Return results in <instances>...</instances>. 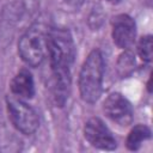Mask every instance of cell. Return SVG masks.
Instances as JSON below:
<instances>
[{
    "label": "cell",
    "mask_w": 153,
    "mask_h": 153,
    "mask_svg": "<svg viewBox=\"0 0 153 153\" xmlns=\"http://www.w3.org/2000/svg\"><path fill=\"white\" fill-rule=\"evenodd\" d=\"M47 53L54 79V96L62 106L68 98L71 88V67L74 61L75 49L72 35L66 29H51L47 35Z\"/></svg>",
    "instance_id": "cell-1"
},
{
    "label": "cell",
    "mask_w": 153,
    "mask_h": 153,
    "mask_svg": "<svg viewBox=\"0 0 153 153\" xmlns=\"http://www.w3.org/2000/svg\"><path fill=\"white\" fill-rule=\"evenodd\" d=\"M103 73V55L98 49H94L86 57L79 73V91L84 102L92 104L98 100L102 93Z\"/></svg>",
    "instance_id": "cell-2"
},
{
    "label": "cell",
    "mask_w": 153,
    "mask_h": 153,
    "mask_svg": "<svg viewBox=\"0 0 153 153\" xmlns=\"http://www.w3.org/2000/svg\"><path fill=\"white\" fill-rule=\"evenodd\" d=\"M47 35L48 32L41 24H33L22 36L18 51L26 65L36 67L42 63L47 54Z\"/></svg>",
    "instance_id": "cell-3"
},
{
    "label": "cell",
    "mask_w": 153,
    "mask_h": 153,
    "mask_svg": "<svg viewBox=\"0 0 153 153\" xmlns=\"http://www.w3.org/2000/svg\"><path fill=\"white\" fill-rule=\"evenodd\" d=\"M6 104L10 120L17 130L25 135H30L36 131L39 121L36 111L30 105L24 103L20 98L10 96L6 98Z\"/></svg>",
    "instance_id": "cell-4"
},
{
    "label": "cell",
    "mask_w": 153,
    "mask_h": 153,
    "mask_svg": "<svg viewBox=\"0 0 153 153\" xmlns=\"http://www.w3.org/2000/svg\"><path fill=\"white\" fill-rule=\"evenodd\" d=\"M84 135L85 139L96 148L112 151L117 147V141L114 137L112 133L98 117H92L86 122Z\"/></svg>",
    "instance_id": "cell-5"
},
{
    "label": "cell",
    "mask_w": 153,
    "mask_h": 153,
    "mask_svg": "<svg viewBox=\"0 0 153 153\" xmlns=\"http://www.w3.org/2000/svg\"><path fill=\"white\" fill-rule=\"evenodd\" d=\"M105 115L115 123L126 127L133 121V108L128 99H126L121 93H111L108 96L103 104Z\"/></svg>",
    "instance_id": "cell-6"
},
{
    "label": "cell",
    "mask_w": 153,
    "mask_h": 153,
    "mask_svg": "<svg viewBox=\"0 0 153 153\" xmlns=\"http://www.w3.org/2000/svg\"><path fill=\"white\" fill-rule=\"evenodd\" d=\"M112 39L115 44L122 49L133 45L136 36V25L128 14H118L112 18Z\"/></svg>",
    "instance_id": "cell-7"
},
{
    "label": "cell",
    "mask_w": 153,
    "mask_h": 153,
    "mask_svg": "<svg viewBox=\"0 0 153 153\" xmlns=\"http://www.w3.org/2000/svg\"><path fill=\"white\" fill-rule=\"evenodd\" d=\"M11 92L20 99H30L35 94V84L31 73L26 69L19 71L10 84Z\"/></svg>",
    "instance_id": "cell-8"
},
{
    "label": "cell",
    "mask_w": 153,
    "mask_h": 153,
    "mask_svg": "<svg viewBox=\"0 0 153 153\" xmlns=\"http://www.w3.org/2000/svg\"><path fill=\"white\" fill-rule=\"evenodd\" d=\"M151 137V130L147 126L137 124L135 126L127 137V147L130 151H136L140 148L142 142Z\"/></svg>",
    "instance_id": "cell-9"
},
{
    "label": "cell",
    "mask_w": 153,
    "mask_h": 153,
    "mask_svg": "<svg viewBox=\"0 0 153 153\" xmlns=\"http://www.w3.org/2000/svg\"><path fill=\"white\" fill-rule=\"evenodd\" d=\"M137 51L140 57L143 61L149 62L152 60V37L151 36H145L140 39L137 45Z\"/></svg>",
    "instance_id": "cell-10"
},
{
    "label": "cell",
    "mask_w": 153,
    "mask_h": 153,
    "mask_svg": "<svg viewBox=\"0 0 153 153\" xmlns=\"http://www.w3.org/2000/svg\"><path fill=\"white\" fill-rule=\"evenodd\" d=\"M66 1H68L69 4H72V5H74V6H75V5H79V4H81L84 0H66Z\"/></svg>",
    "instance_id": "cell-11"
},
{
    "label": "cell",
    "mask_w": 153,
    "mask_h": 153,
    "mask_svg": "<svg viewBox=\"0 0 153 153\" xmlns=\"http://www.w3.org/2000/svg\"><path fill=\"white\" fill-rule=\"evenodd\" d=\"M108 2H110V4H112V5H116V4H120L122 0H106Z\"/></svg>",
    "instance_id": "cell-12"
}]
</instances>
